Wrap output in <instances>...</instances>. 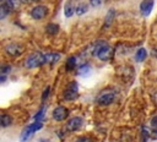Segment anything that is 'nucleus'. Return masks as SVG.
Returning <instances> with one entry per match:
<instances>
[{"label":"nucleus","instance_id":"f257e3e1","mask_svg":"<svg viewBox=\"0 0 157 142\" xmlns=\"http://www.w3.org/2000/svg\"><path fill=\"white\" fill-rule=\"evenodd\" d=\"M92 55L103 60V61H107L112 58L113 55V49L112 47L105 42V40H98L92 50Z\"/></svg>","mask_w":157,"mask_h":142},{"label":"nucleus","instance_id":"f03ea898","mask_svg":"<svg viewBox=\"0 0 157 142\" xmlns=\"http://www.w3.org/2000/svg\"><path fill=\"white\" fill-rule=\"evenodd\" d=\"M43 64H45V61H44V54H42L39 51H36V53L31 54L26 59L25 67L26 69H36V67H38V66H40Z\"/></svg>","mask_w":157,"mask_h":142},{"label":"nucleus","instance_id":"7ed1b4c3","mask_svg":"<svg viewBox=\"0 0 157 142\" xmlns=\"http://www.w3.org/2000/svg\"><path fill=\"white\" fill-rule=\"evenodd\" d=\"M115 97H117V93L112 89H105V91H102L99 93V95L97 97V103L101 104V105H109L112 104L114 100H115Z\"/></svg>","mask_w":157,"mask_h":142},{"label":"nucleus","instance_id":"20e7f679","mask_svg":"<svg viewBox=\"0 0 157 142\" xmlns=\"http://www.w3.org/2000/svg\"><path fill=\"white\" fill-rule=\"evenodd\" d=\"M42 126H43L42 121H34V122H32L29 126H27V127L23 130L22 135H21V142H26L27 140H29L31 136H32L36 131H38V130L42 129Z\"/></svg>","mask_w":157,"mask_h":142},{"label":"nucleus","instance_id":"39448f33","mask_svg":"<svg viewBox=\"0 0 157 142\" xmlns=\"http://www.w3.org/2000/svg\"><path fill=\"white\" fill-rule=\"evenodd\" d=\"M4 50L9 56H18L25 51V47L18 43H10V44L5 45Z\"/></svg>","mask_w":157,"mask_h":142},{"label":"nucleus","instance_id":"423d86ee","mask_svg":"<svg viewBox=\"0 0 157 142\" xmlns=\"http://www.w3.org/2000/svg\"><path fill=\"white\" fill-rule=\"evenodd\" d=\"M29 15H31V17H32L33 20H37V21L43 20V18L48 15V7L44 6V5H37V6H34V7L31 10Z\"/></svg>","mask_w":157,"mask_h":142},{"label":"nucleus","instance_id":"0eeeda50","mask_svg":"<svg viewBox=\"0 0 157 142\" xmlns=\"http://www.w3.org/2000/svg\"><path fill=\"white\" fill-rule=\"evenodd\" d=\"M78 95V87H77V83L76 82H72L65 91L64 93V98L65 100H74L76 99Z\"/></svg>","mask_w":157,"mask_h":142},{"label":"nucleus","instance_id":"6e6552de","mask_svg":"<svg viewBox=\"0 0 157 142\" xmlns=\"http://www.w3.org/2000/svg\"><path fill=\"white\" fill-rule=\"evenodd\" d=\"M67 116H69V111H67V109H66L65 106L59 105V106H56V108L53 110V119L56 120V121H63V120H65Z\"/></svg>","mask_w":157,"mask_h":142},{"label":"nucleus","instance_id":"1a4fd4ad","mask_svg":"<svg viewBox=\"0 0 157 142\" xmlns=\"http://www.w3.org/2000/svg\"><path fill=\"white\" fill-rule=\"evenodd\" d=\"M82 124H83L82 118H80V116H75V118H71V119L67 121L66 127H67L69 131H77L78 129H81Z\"/></svg>","mask_w":157,"mask_h":142},{"label":"nucleus","instance_id":"9d476101","mask_svg":"<svg viewBox=\"0 0 157 142\" xmlns=\"http://www.w3.org/2000/svg\"><path fill=\"white\" fill-rule=\"evenodd\" d=\"M61 59V55L59 53H45L44 54V61L45 64H55Z\"/></svg>","mask_w":157,"mask_h":142},{"label":"nucleus","instance_id":"9b49d317","mask_svg":"<svg viewBox=\"0 0 157 142\" xmlns=\"http://www.w3.org/2000/svg\"><path fill=\"white\" fill-rule=\"evenodd\" d=\"M152 9H153V0H144L140 4V10L144 15H150Z\"/></svg>","mask_w":157,"mask_h":142},{"label":"nucleus","instance_id":"f8f14e48","mask_svg":"<svg viewBox=\"0 0 157 142\" xmlns=\"http://www.w3.org/2000/svg\"><path fill=\"white\" fill-rule=\"evenodd\" d=\"M12 11V9L10 7V6H7L6 4H4V2H1V6H0V18L1 20H4L10 12Z\"/></svg>","mask_w":157,"mask_h":142},{"label":"nucleus","instance_id":"ddd939ff","mask_svg":"<svg viewBox=\"0 0 157 142\" xmlns=\"http://www.w3.org/2000/svg\"><path fill=\"white\" fill-rule=\"evenodd\" d=\"M0 122L2 127H7L12 124V116H10L9 114H2L0 118Z\"/></svg>","mask_w":157,"mask_h":142},{"label":"nucleus","instance_id":"4468645a","mask_svg":"<svg viewBox=\"0 0 157 142\" xmlns=\"http://www.w3.org/2000/svg\"><path fill=\"white\" fill-rule=\"evenodd\" d=\"M87 10H88V5H87L86 2H80V4L76 6V9H75V13L78 15V16H81V15H83L85 12H87Z\"/></svg>","mask_w":157,"mask_h":142},{"label":"nucleus","instance_id":"2eb2a0df","mask_svg":"<svg viewBox=\"0 0 157 142\" xmlns=\"http://www.w3.org/2000/svg\"><path fill=\"white\" fill-rule=\"evenodd\" d=\"M146 56H147V51H146L144 48L137 49V51H136V54H135V59H136V61H144Z\"/></svg>","mask_w":157,"mask_h":142},{"label":"nucleus","instance_id":"dca6fc26","mask_svg":"<svg viewBox=\"0 0 157 142\" xmlns=\"http://www.w3.org/2000/svg\"><path fill=\"white\" fill-rule=\"evenodd\" d=\"M45 31L49 33V34H55L59 32V26L55 24V23H49L47 27H45Z\"/></svg>","mask_w":157,"mask_h":142},{"label":"nucleus","instance_id":"f3484780","mask_svg":"<svg viewBox=\"0 0 157 142\" xmlns=\"http://www.w3.org/2000/svg\"><path fill=\"white\" fill-rule=\"evenodd\" d=\"M75 66H76V58H75V56L69 58V59H67V61H66V70H67V71L74 70V69H75Z\"/></svg>","mask_w":157,"mask_h":142},{"label":"nucleus","instance_id":"a211bd4d","mask_svg":"<svg viewBox=\"0 0 157 142\" xmlns=\"http://www.w3.org/2000/svg\"><path fill=\"white\" fill-rule=\"evenodd\" d=\"M74 12H75V10H74V7H72V4H71V2H67V4L65 5V16H66V17H71Z\"/></svg>","mask_w":157,"mask_h":142},{"label":"nucleus","instance_id":"6ab92c4d","mask_svg":"<svg viewBox=\"0 0 157 142\" xmlns=\"http://www.w3.org/2000/svg\"><path fill=\"white\" fill-rule=\"evenodd\" d=\"M90 69H91V67H90V65L85 64V65H82V66H80V67H78L77 73H78L80 76H85V75H87V73H88Z\"/></svg>","mask_w":157,"mask_h":142},{"label":"nucleus","instance_id":"aec40b11","mask_svg":"<svg viewBox=\"0 0 157 142\" xmlns=\"http://www.w3.org/2000/svg\"><path fill=\"white\" fill-rule=\"evenodd\" d=\"M141 138H142L141 142H146V141L148 140V129H146L145 126H144L142 130H141Z\"/></svg>","mask_w":157,"mask_h":142},{"label":"nucleus","instance_id":"412c9836","mask_svg":"<svg viewBox=\"0 0 157 142\" xmlns=\"http://www.w3.org/2000/svg\"><path fill=\"white\" fill-rule=\"evenodd\" d=\"M44 113H45V108L43 106V108L40 109V111H38V113H37V115L34 116V120H36V121H40V120H42V118H43V115H44Z\"/></svg>","mask_w":157,"mask_h":142},{"label":"nucleus","instance_id":"4be33fe9","mask_svg":"<svg viewBox=\"0 0 157 142\" xmlns=\"http://www.w3.org/2000/svg\"><path fill=\"white\" fill-rule=\"evenodd\" d=\"M10 70H11V66H10V65H4V66H1V75H6Z\"/></svg>","mask_w":157,"mask_h":142},{"label":"nucleus","instance_id":"5701e85b","mask_svg":"<svg viewBox=\"0 0 157 142\" xmlns=\"http://www.w3.org/2000/svg\"><path fill=\"white\" fill-rule=\"evenodd\" d=\"M76 142H93V140L91 138V137H80V138H77L76 140Z\"/></svg>","mask_w":157,"mask_h":142},{"label":"nucleus","instance_id":"b1692460","mask_svg":"<svg viewBox=\"0 0 157 142\" xmlns=\"http://www.w3.org/2000/svg\"><path fill=\"white\" fill-rule=\"evenodd\" d=\"M114 16V10H110L109 11V17L107 16V18H105V23L108 24V23H110V21H112V17Z\"/></svg>","mask_w":157,"mask_h":142},{"label":"nucleus","instance_id":"393cba45","mask_svg":"<svg viewBox=\"0 0 157 142\" xmlns=\"http://www.w3.org/2000/svg\"><path fill=\"white\" fill-rule=\"evenodd\" d=\"M102 1H103V0H91V4H92L93 6H98V5L102 4Z\"/></svg>","mask_w":157,"mask_h":142},{"label":"nucleus","instance_id":"a878e982","mask_svg":"<svg viewBox=\"0 0 157 142\" xmlns=\"http://www.w3.org/2000/svg\"><path fill=\"white\" fill-rule=\"evenodd\" d=\"M49 91H50V88H49V87H47V88H45V92H44V94H43V99H45V98H47V95H48Z\"/></svg>","mask_w":157,"mask_h":142},{"label":"nucleus","instance_id":"bb28decb","mask_svg":"<svg viewBox=\"0 0 157 142\" xmlns=\"http://www.w3.org/2000/svg\"><path fill=\"white\" fill-rule=\"evenodd\" d=\"M22 2H36V1H39V0H21Z\"/></svg>","mask_w":157,"mask_h":142},{"label":"nucleus","instance_id":"cd10ccee","mask_svg":"<svg viewBox=\"0 0 157 142\" xmlns=\"http://www.w3.org/2000/svg\"><path fill=\"white\" fill-rule=\"evenodd\" d=\"M152 131H153L155 135H157V127H152Z\"/></svg>","mask_w":157,"mask_h":142}]
</instances>
